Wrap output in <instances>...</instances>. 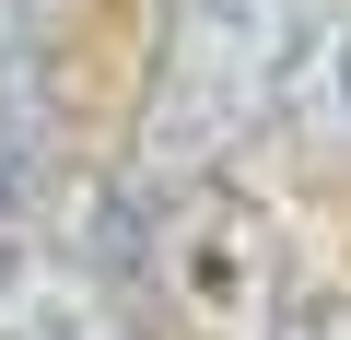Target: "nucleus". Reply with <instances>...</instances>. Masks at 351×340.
I'll list each match as a JSON object with an SVG mask.
<instances>
[{
	"instance_id": "1",
	"label": "nucleus",
	"mask_w": 351,
	"mask_h": 340,
	"mask_svg": "<svg viewBox=\"0 0 351 340\" xmlns=\"http://www.w3.org/2000/svg\"><path fill=\"white\" fill-rule=\"evenodd\" d=\"M293 12L304 0H164L152 12V59H141V106H129V177L141 188L223 177L269 129Z\"/></svg>"
},
{
	"instance_id": "2",
	"label": "nucleus",
	"mask_w": 351,
	"mask_h": 340,
	"mask_svg": "<svg viewBox=\"0 0 351 340\" xmlns=\"http://www.w3.org/2000/svg\"><path fill=\"white\" fill-rule=\"evenodd\" d=\"M141 293H164L199 340H258L269 305L293 293V247H281V223L246 188L188 177V188L152 200V270H141Z\"/></svg>"
},
{
	"instance_id": "3",
	"label": "nucleus",
	"mask_w": 351,
	"mask_h": 340,
	"mask_svg": "<svg viewBox=\"0 0 351 340\" xmlns=\"http://www.w3.org/2000/svg\"><path fill=\"white\" fill-rule=\"evenodd\" d=\"M269 129L304 164H351V0H316L281 36V82H269Z\"/></svg>"
},
{
	"instance_id": "4",
	"label": "nucleus",
	"mask_w": 351,
	"mask_h": 340,
	"mask_svg": "<svg viewBox=\"0 0 351 340\" xmlns=\"http://www.w3.org/2000/svg\"><path fill=\"white\" fill-rule=\"evenodd\" d=\"M258 340H351V293H304V282H293Z\"/></svg>"
}]
</instances>
